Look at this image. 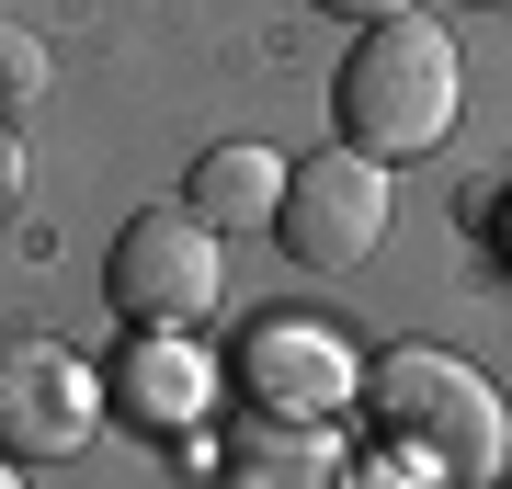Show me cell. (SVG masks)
Listing matches in <instances>:
<instances>
[{
    "mask_svg": "<svg viewBox=\"0 0 512 489\" xmlns=\"http://www.w3.org/2000/svg\"><path fill=\"white\" fill-rule=\"evenodd\" d=\"M456 12H512V0H456Z\"/></svg>",
    "mask_w": 512,
    "mask_h": 489,
    "instance_id": "4fadbf2b",
    "label": "cell"
},
{
    "mask_svg": "<svg viewBox=\"0 0 512 489\" xmlns=\"http://www.w3.org/2000/svg\"><path fill=\"white\" fill-rule=\"evenodd\" d=\"M342 23H387V12H410V0H330Z\"/></svg>",
    "mask_w": 512,
    "mask_h": 489,
    "instance_id": "8fae6325",
    "label": "cell"
},
{
    "mask_svg": "<svg viewBox=\"0 0 512 489\" xmlns=\"http://www.w3.org/2000/svg\"><path fill=\"white\" fill-rule=\"evenodd\" d=\"M0 489H35V478H23V467H12V455H0Z\"/></svg>",
    "mask_w": 512,
    "mask_h": 489,
    "instance_id": "7c38bea8",
    "label": "cell"
},
{
    "mask_svg": "<svg viewBox=\"0 0 512 489\" xmlns=\"http://www.w3.org/2000/svg\"><path fill=\"white\" fill-rule=\"evenodd\" d=\"M285 171H296V160H274V148H251V137H228V148H205V160H194L183 205H194L205 228H274Z\"/></svg>",
    "mask_w": 512,
    "mask_h": 489,
    "instance_id": "ba28073f",
    "label": "cell"
},
{
    "mask_svg": "<svg viewBox=\"0 0 512 489\" xmlns=\"http://www.w3.org/2000/svg\"><path fill=\"white\" fill-rule=\"evenodd\" d=\"M114 399H126L137 421H194V399H205V376H194V353L171 342V330H137V353H126V376H114Z\"/></svg>",
    "mask_w": 512,
    "mask_h": 489,
    "instance_id": "9c48e42d",
    "label": "cell"
},
{
    "mask_svg": "<svg viewBox=\"0 0 512 489\" xmlns=\"http://www.w3.org/2000/svg\"><path fill=\"white\" fill-rule=\"evenodd\" d=\"M365 410H376L387 444L433 455L444 478H501V455H512V410H501V387L478 376L467 353H444V342H399V353H376V364H365Z\"/></svg>",
    "mask_w": 512,
    "mask_h": 489,
    "instance_id": "7a4b0ae2",
    "label": "cell"
},
{
    "mask_svg": "<svg viewBox=\"0 0 512 489\" xmlns=\"http://www.w3.org/2000/svg\"><path fill=\"white\" fill-rule=\"evenodd\" d=\"M342 148H365V160H421V148H444L456 137V114H467V69H456V35L444 23H421V12H387L353 35L342 57Z\"/></svg>",
    "mask_w": 512,
    "mask_h": 489,
    "instance_id": "6da1fadb",
    "label": "cell"
},
{
    "mask_svg": "<svg viewBox=\"0 0 512 489\" xmlns=\"http://www.w3.org/2000/svg\"><path fill=\"white\" fill-rule=\"evenodd\" d=\"M501 489H512V467H501Z\"/></svg>",
    "mask_w": 512,
    "mask_h": 489,
    "instance_id": "5bb4252c",
    "label": "cell"
},
{
    "mask_svg": "<svg viewBox=\"0 0 512 489\" xmlns=\"http://www.w3.org/2000/svg\"><path fill=\"white\" fill-rule=\"evenodd\" d=\"M387 217H399V194H387V160L365 148H319V160L285 171V205H274V239L296 273H365L387 251Z\"/></svg>",
    "mask_w": 512,
    "mask_h": 489,
    "instance_id": "277c9868",
    "label": "cell"
},
{
    "mask_svg": "<svg viewBox=\"0 0 512 489\" xmlns=\"http://www.w3.org/2000/svg\"><path fill=\"white\" fill-rule=\"evenodd\" d=\"M103 433V376L57 330H0V455L12 467H69Z\"/></svg>",
    "mask_w": 512,
    "mask_h": 489,
    "instance_id": "5b68a950",
    "label": "cell"
},
{
    "mask_svg": "<svg viewBox=\"0 0 512 489\" xmlns=\"http://www.w3.org/2000/svg\"><path fill=\"white\" fill-rule=\"evenodd\" d=\"M103 296H114L126 330H194V319H217V296H228V251H217V228H205L194 205H148V217L114 228Z\"/></svg>",
    "mask_w": 512,
    "mask_h": 489,
    "instance_id": "3957f363",
    "label": "cell"
},
{
    "mask_svg": "<svg viewBox=\"0 0 512 489\" xmlns=\"http://www.w3.org/2000/svg\"><path fill=\"white\" fill-rule=\"evenodd\" d=\"M239 387H251V410H308V421H330L342 387H353V353L330 342L319 319H262L251 353H239Z\"/></svg>",
    "mask_w": 512,
    "mask_h": 489,
    "instance_id": "8992f818",
    "label": "cell"
},
{
    "mask_svg": "<svg viewBox=\"0 0 512 489\" xmlns=\"http://www.w3.org/2000/svg\"><path fill=\"white\" fill-rule=\"evenodd\" d=\"M217 478L228 489H342V433L308 410H239Z\"/></svg>",
    "mask_w": 512,
    "mask_h": 489,
    "instance_id": "52a82bcc",
    "label": "cell"
},
{
    "mask_svg": "<svg viewBox=\"0 0 512 489\" xmlns=\"http://www.w3.org/2000/svg\"><path fill=\"white\" fill-rule=\"evenodd\" d=\"M35 91H46V46L0 23V103H35Z\"/></svg>",
    "mask_w": 512,
    "mask_h": 489,
    "instance_id": "30bf717a",
    "label": "cell"
}]
</instances>
